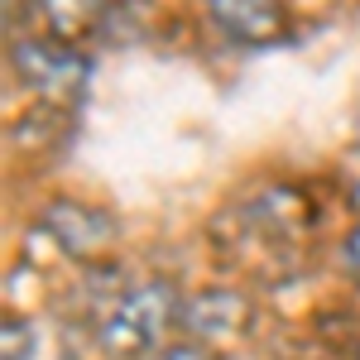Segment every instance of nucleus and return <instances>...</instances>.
I'll return each instance as SVG.
<instances>
[{
    "instance_id": "1a4fd4ad",
    "label": "nucleus",
    "mask_w": 360,
    "mask_h": 360,
    "mask_svg": "<svg viewBox=\"0 0 360 360\" xmlns=\"http://www.w3.org/2000/svg\"><path fill=\"white\" fill-rule=\"evenodd\" d=\"M139 360H221V351L202 346V341H173V346H154L149 356Z\"/></svg>"
},
{
    "instance_id": "39448f33",
    "label": "nucleus",
    "mask_w": 360,
    "mask_h": 360,
    "mask_svg": "<svg viewBox=\"0 0 360 360\" xmlns=\"http://www.w3.org/2000/svg\"><path fill=\"white\" fill-rule=\"evenodd\" d=\"M312 226V207L298 188H264L240 207V231L236 236H255L259 245L293 250Z\"/></svg>"
},
{
    "instance_id": "7ed1b4c3",
    "label": "nucleus",
    "mask_w": 360,
    "mask_h": 360,
    "mask_svg": "<svg viewBox=\"0 0 360 360\" xmlns=\"http://www.w3.org/2000/svg\"><path fill=\"white\" fill-rule=\"evenodd\" d=\"M39 231H44L68 259H82V264L106 259L115 250V240H120V226H115L111 212L91 207L82 197H53V202H44Z\"/></svg>"
},
{
    "instance_id": "9d476101",
    "label": "nucleus",
    "mask_w": 360,
    "mask_h": 360,
    "mask_svg": "<svg viewBox=\"0 0 360 360\" xmlns=\"http://www.w3.org/2000/svg\"><path fill=\"white\" fill-rule=\"evenodd\" d=\"M341 264H346V274H351V283L360 288V226L346 236V245H341Z\"/></svg>"
},
{
    "instance_id": "0eeeda50",
    "label": "nucleus",
    "mask_w": 360,
    "mask_h": 360,
    "mask_svg": "<svg viewBox=\"0 0 360 360\" xmlns=\"http://www.w3.org/2000/svg\"><path fill=\"white\" fill-rule=\"evenodd\" d=\"M39 20L49 29V39L63 44H82L91 39L106 20V0H39Z\"/></svg>"
},
{
    "instance_id": "9b49d317",
    "label": "nucleus",
    "mask_w": 360,
    "mask_h": 360,
    "mask_svg": "<svg viewBox=\"0 0 360 360\" xmlns=\"http://www.w3.org/2000/svg\"><path fill=\"white\" fill-rule=\"evenodd\" d=\"M346 202H351V212H356V217H360V178H356V183H351V193H346Z\"/></svg>"
},
{
    "instance_id": "6e6552de",
    "label": "nucleus",
    "mask_w": 360,
    "mask_h": 360,
    "mask_svg": "<svg viewBox=\"0 0 360 360\" xmlns=\"http://www.w3.org/2000/svg\"><path fill=\"white\" fill-rule=\"evenodd\" d=\"M5 360H34V327H29L25 317H5Z\"/></svg>"
},
{
    "instance_id": "20e7f679",
    "label": "nucleus",
    "mask_w": 360,
    "mask_h": 360,
    "mask_svg": "<svg viewBox=\"0 0 360 360\" xmlns=\"http://www.w3.org/2000/svg\"><path fill=\"white\" fill-rule=\"evenodd\" d=\"M178 327L193 341L212 346V351H236L255 332V303L240 288H202V293H193L183 303Z\"/></svg>"
},
{
    "instance_id": "423d86ee",
    "label": "nucleus",
    "mask_w": 360,
    "mask_h": 360,
    "mask_svg": "<svg viewBox=\"0 0 360 360\" xmlns=\"http://www.w3.org/2000/svg\"><path fill=\"white\" fill-rule=\"evenodd\" d=\"M207 15L236 44H278L288 34V10L278 0H207Z\"/></svg>"
},
{
    "instance_id": "f03ea898",
    "label": "nucleus",
    "mask_w": 360,
    "mask_h": 360,
    "mask_svg": "<svg viewBox=\"0 0 360 360\" xmlns=\"http://www.w3.org/2000/svg\"><path fill=\"white\" fill-rule=\"evenodd\" d=\"M10 63L20 72V82L29 91H39L49 106L82 101L86 82H91V58L77 44H63V39H15Z\"/></svg>"
},
{
    "instance_id": "f257e3e1",
    "label": "nucleus",
    "mask_w": 360,
    "mask_h": 360,
    "mask_svg": "<svg viewBox=\"0 0 360 360\" xmlns=\"http://www.w3.org/2000/svg\"><path fill=\"white\" fill-rule=\"evenodd\" d=\"M91 336L106 356H149L154 346H164V332L178 322V288L168 278H139V283H125V278L106 274V288L91 298Z\"/></svg>"
}]
</instances>
